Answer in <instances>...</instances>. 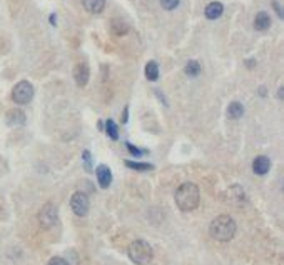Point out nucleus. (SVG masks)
<instances>
[{
    "label": "nucleus",
    "instance_id": "3",
    "mask_svg": "<svg viewBox=\"0 0 284 265\" xmlns=\"http://www.w3.org/2000/svg\"><path fill=\"white\" fill-rule=\"evenodd\" d=\"M127 254H129V259L132 260L135 265H147L151 264L152 257H154V250H152L151 243L142 240V238L130 242Z\"/></svg>",
    "mask_w": 284,
    "mask_h": 265
},
{
    "label": "nucleus",
    "instance_id": "10",
    "mask_svg": "<svg viewBox=\"0 0 284 265\" xmlns=\"http://www.w3.org/2000/svg\"><path fill=\"white\" fill-rule=\"evenodd\" d=\"M222 12H224V5L221 2H211L209 5L206 7L204 14L209 20H216L222 15Z\"/></svg>",
    "mask_w": 284,
    "mask_h": 265
},
{
    "label": "nucleus",
    "instance_id": "14",
    "mask_svg": "<svg viewBox=\"0 0 284 265\" xmlns=\"http://www.w3.org/2000/svg\"><path fill=\"white\" fill-rule=\"evenodd\" d=\"M243 113H244L243 104H239V102H231V104H229V107H227V117H229V119L237 120V119L243 117Z\"/></svg>",
    "mask_w": 284,
    "mask_h": 265
},
{
    "label": "nucleus",
    "instance_id": "19",
    "mask_svg": "<svg viewBox=\"0 0 284 265\" xmlns=\"http://www.w3.org/2000/svg\"><path fill=\"white\" fill-rule=\"evenodd\" d=\"M105 132H107V135L112 138V140H117L119 138V129L116 125V122L109 119L107 122H105Z\"/></svg>",
    "mask_w": 284,
    "mask_h": 265
},
{
    "label": "nucleus",
    "instance_id": "6",
    "mask_svg": "<svg viewBox=\"0 0 284 265\" xmlns=\"http://www.w3.org/2000/svg\"><path fill=\"white\" fill-rule=\"evenodd\" d=\"M70 207L77 217H86L87 212H89V207H91V202H89L87 193L75 192L70 199Z\"/></svg>",
    "mask_w": 284,
    "mask_h": 265
},
{
    "label": "nucleus",
    "instance_id": "2",
    "mask_svg": "<svg viewBox=\"0 0 284 265\" xmlns=\"http://www.w3.org/2000/svg\"><path fill=\"white\" fill-rule=\"evenodd\" d=\"M237 230V225L234 218L229 215H219L216 217L209 225V234L214 240L218 242H229L234 238Z\"/></svg>",
    "mask_w": 284,
    "mask_h": 265
},
{
    "label": "nucleus",
    "instance_id": "8",
    "mask_svg": "<svg viewBox=\"0 0 284 265\" xmlns=\"http://www.w3.org/2000/svg\"><path fill=\"white\" fill-rule=\"evenodd\" d=\"M271 169V160L266 155H259V157L254 159L252 162V170L256 175H266Z\"/></svg>",
    "mask_w": 284,
    "mask_h": 265
},
{
    "label": "nucleus",
    "instance_id": "9",
    "mask_svg": "<svg viewBox=\"0 0 284 265\" xmlns=\"http://www.w3.org/2000/svg\"><path fill=\"white\" fill-rule=\"evenodd\" d=\"M89 77H91V72H89V67L86 64H77L74 69V79L77 82V85L84 87L87 85Z\"/></svg>",
    "mask_w": 284,
    "mask_h": 265
},
{
    "label": "nucleus",
    "instance_id": "17",
    "mask_svg": "<svg viewBox=\"0 0 284 265\" xmlns=\"http://www.w3.org/2000/svg\"><path fill=\"white\" fill-rule=\"evenodd\" d=\"M186 74L189 75V77H197L199 74H201V65H199L197 60H189L188 64H186Z\"/></svg>",
    "mask_w": 284,
    "mask_h": 265
},
{
    "label": "nucleus",
    "instance_id": "4",
    "mask_svg": "<svg viewBox=\"0 0 284 265\" xmlns=\"http://www.w3.org/2000/svg\"><path fill=\"white\" fill-rule=\"evenodd\" d=\"M33 99V85L29 80H22L12 88V100L19 105L29 104Z\"/></svg>",
    "mask_w": 284,
    "mask_h": 265
},
{
    "label": "nucleus",
    "instance_id": "23",
    "mask_svg": "<svg viewBox=\"0 0 284 265\" xmlns=\"http://www.w3.org/2000/svg\"><path fill=\"white\" fill-rule=\"evenodd\" d=\"M47 265H70V264L67 262L65 259H62V257H52V259L49 260Z\"/></svg>",
    "mask_w": 284,
    "mask_h": 265
},
{
    "label": "nucleus",
    "instance_id": "25",
    "mask_svg": "<svg viewBox=\"0 0 284 265\" xmlns=\"http://www.w3.org/2000/svg\"><path fill=\"white\" fill-rule=\"evenodd\" d=\"M283 95H284V90H283V88H279V90H278V99H283Z\"/></svg>",
    "mask_w": 284,
    "mask_h": 265
},
{
    "label": "nucleus",
    "instance_id": "18",
    "mask_svg": "<svg viewBox=\"0 0 284 265\" xmlns=\"http://www.w3.org/2000/svg\"><path fill=\"white\" fill-rule=\"evenodd\" d=\"M126 165L129 167V169H134V170H139V172H147V170H152L154 169V165H151V163H142V162H132V160H127Z\"/></svg>",
    "mask_w": 284,
    "mask_h": 265
},
{
    "label": "nucleus",
    "instance_id": "16",
    "mask_svg": "<svg viewBox=\"0 0 284 265\" xmlns=\"http://www.w3.org/2000/svg\"><path fill=\"white\" fill-rule=\"evenodd\" d=\"M146 77H147V80H151V82L158 80V79H159V65H158V62L151 60L149 64L146 65Z\"/></svg>",
    "mask_w": 284,
    "mask_h": 265
},
{
    "label": "nucleus",
    "instance_id": "20",
    "mask_svg": "<svg viewBox=\"0 0 284 265\" xmlns=\"http://www.w3.org/2000/svg\"><path fill=\"white\" fill-rule=\"evenodd\" d=\"M162 8H166V10H174L177 5H179L181 0H159Z\"/></svg>",
    "mask_w": 284,
    "mask_h": 265
},
{
    "label": "nucleus",
    "instance_id": "12",
    "mask_svg": "<svg viewBox=\"0 0 284 265\" xmlns=\"http://www.w3.org/2000/svg\"><path fill=\"white\" fill-rule=\"evenodd\" d=\"M271 27V17L266 14V12H259V14L256 15V19H254V28L259 32H264L268 30Z\"/></svg>",
    "mask_w": 284,
    "mask_h": 265
},
{
    "label": "nucleus",
    "instance_id": "1",
    "mask_svg": "<svg viewBox=\"0 0 284 265\" xmlns=\"http://www.w3.org/2000/svg\"><path fill=\"white\" fill-rule=\"evenodd\" d=\"M176 205L179 207L182 212H192V210L197 209L199 200H201V192H199V187L192 182H184L179 185L176 190Z\"/></svg>",
    "mask_w": 284,
    "mask_h": 265
},
{
    "label": "nucleus",
    "instance_id": "24",
    "mask_svg": "<svg viewBox=\"0 0 284 265\" xmlns=\"http://www.w3.org/2000/svg\"><path fill=\"white\" fill-rule=\"evenodd\" d=\"M273 7H274V10H276L279 19H283L284 14H283V8H281V5H279V2H273Z\"/></svg>",
    "mask_w": 284,
    "mask_h": 265
},
{
    "label": "nucleus",
    "instance_id": "5",
    "mask_svg": "<svg viewBox=\"0 0 284 265\" xmlns=\"http://www.w3.org/2000/svg\"><path fill=\"white\" fill-rule=\"evenodd\" d=\"M59 218V210L54 204H45L44 207L40 209L39 212V224L44 227V229H50L57 224Z\"/></svg>",
    "mask_w": 284,
    "mask_h": 265
},
{
    "label": "nucleus",
    "instance_id": "11",
    "mask_svg": "<svg viewBox=\"0 0 284 265\" xmlns=\"http://www.w3.org/2000/svg\"><path fill=\"white\" fill-rule=\"evenodd\" d=\"M82 5L91 14H102L105 8V0H82Z\"/></svg>",
    "mask_w": 284,
    "mask_h": 265
},
{
    "label": "nucleus",
    "instance_id": "7",
    "mask_svg": "<svg viewBox=\"0 0 284 265\" xmlns=\"http://www.w3.org/2000/svg\"><path fill=\"white\" fill-rule=\"evenodd\" d=\"M95 177L99 182L100 188H109L112 184V172L107 165H99L95 169Z\"/></svg>",
    "mask_w": 284,
    "mask_h": 265
},
{
    "label": "nucleus",
    "instance_id": "21",
    "mask_svg": "<svg viewBox=\"0 0 284 265\" xmlns=\"http://www.w3.org/2000/svg\"><path fill=\"white\" fill-rule=\"evenodd\" d=\"M126 147L129 149V152L134 155V157H142L144 154H147L146 150H141V149H137L135 145H132V144H129V142H126Z\"/></svg>",
    "mask_w": 284,
    "mask_h": 265
},
{
    "label": "nucleus",
    "instance_id": "22",
    "mask_svg": "<svg viewBox=\"0 0 284 265\" xmlns=\"http://www.w3.org/2000/svg\"><path fill=\"white\" fill-rule=\"evenodd\" d=\"M82 160H84V165H86L87 170H92V157H91V152L86 150V152L82 154Z\"/></svg>",
    "mask_w": 284,
    "mask_h": 265
},
{
    "label": "nucleus",
    "instance_id": "13",
    "mask_svg": "<svg viewBox=\"0 0 284 265\" xmlns=\"http://www.w3.org/2000/svg\"><path fill=\"white\" fill-rule=\"evenodd\" d=\"M7 124L8 125H24L25 124V113L19 108H14L7 113Z\"/></svg>",
    "mask_w": 284,
    "mask_h": 265
},
{
    "label": "nucleus",
    "instance_id": "15",
    "mask_svg": "<svg viewBox=\"0 0 284 265\" xmlns=\"http://www.w3.org/2000/svg\"><path fill=\"white\" fill-rule=\"evenodd\" d=\"M111 30L116 33V35H126V33L129 32V25L121 19H114L111 22Z\"/></svg>",
    "mask_w": 284,
    "mask_h": 265
}]
</instances>
